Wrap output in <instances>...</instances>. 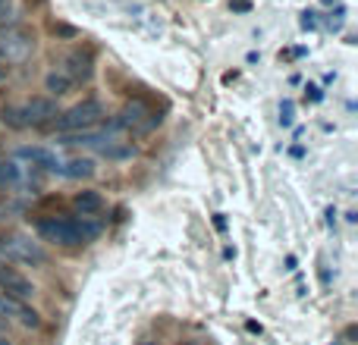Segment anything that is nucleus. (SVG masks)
I'll return each mask as SVG.
<instances>
[{
  "instance_id": "obj_5",
  "label": "nucleus",
  "mask_w": 358,
  "mask_h": 345,
  "mask_svg": "<svg viewBox=\"0 0 358 345\" xmlns=\"http://www.w3.org/2000/svg\"><path fill=\"white\" fill-rule=\"evenodd\" d=\"M38 292V286L31 283V277H25L19 267L0 264V295L10 302H31Z\"/></svg>"
},
{
  "instance_id": "obj_13",
  "label": "nucleus",
  "mask_w": 358,
  "mask_h": 345,
  "mask_svg": "<svg viewBox=\"0 0 358 345\" xmlns=\"http://www.w3.org/2000/svg\"><path fill=\"white\" fill-rule=\"evenodd\" d=\"M73 79H69L63 69H50L48 75H44V91H48V98H63V94L73 91Z\"/></svg>"
},
{
  "instance_id": "obj_19",
  "label": "nucleus",
  "mask_w": 358,
  "mask_h": 345,
  "mask_svg": "<svg viewBox=\"0 0 358 345\" xmlns=\"http://www.w3.org/2000/svg\"><path fill=\"white\" fill-rule=\"evenodd\" d=\"M10 6H13V0H0V19L10 16Z\"/></svg>"
},
{
  "instance_id": "obj_2",
  "label": "nucleus",
  "mask_w": 358,
  "mask_h": 345,
  "mask_svg": "<svg viewBox=\"0 0 358 345\" xmlns=\"http://www.w3.org/2000/svg\"><path fill=\"white\" fill-rule=\"evenodd\" d=\"M104 104H101L98 98H85L79 101V104H73L69 110H60L54 117V123L48 126V129H54L57 135H73V132H88L94 129V126L104 119Z\"/></svg>"
},
{
  "instance_id": "obj_15",
  "label": "nucleus",
  "mask_w": 358,
  "mask_h": 345,
  "mask_svg": "<svg viewBox=\"0 0 358 345\" xmlns=\"http://www.w3.org/2000/svg\"><path fill=\"white\" fill-rule=\"evenodd\" d=\"M0 123L6 126V129H16V132H22V129H29V126H25V119H22V110H19V107H0Z\"/></svg>"
},
{
  "instance_id": "obj_23",
  "label": "nucleus",
  "mask_w": 358,
  "mask_h": 345,
  "mask_svg": "<svg viewBox=\"0 0 358 345\" xmlns=\"http://www.w3.org/2000/svg\"><path fill=\"white\" fill-rule=\"evenodd\" d=\"M334 345H336V342H334Z\"/></svg>"
},
{
  "instance_id": "obj_3",
  "label": "nucleus",
  "mask_w": 358,
  "mask_h": 345,
  "mask_svg": "<svg viewBox=\"0 0 358 345\" xmlns=\"http://www.w3.org/2000/svg\"><path fill=\"white\" fill-rule=\"evenodd\" d=\"M0 258L6 264H25V267H44L50 260L48 248L38 239L22 233H3L0 235Z\"/></svg>"
},
{
  "instance_id": "obj_9",
  "label": "nucleus",
  "mask_w": 358,
  "mask_h": 345,
  "mask_svg": "<svg viewBox=\"0 0 358 345\" xmlns=\"http://www.w3.org/2000/svg\"><path fill=\"white\" fill-rule=\"evenodd\" d=\"M63 73L73 79V85H82V82H92V75H94V57H92V50H69L66 57H63Z\"/></svg>"
},
{
  "instance_id": "obj_1",
  "label": "nucleus",
  "mask_w": 358,
  "mask_h": 345,
  "mask_svg": "<svg viewBox=\"0 0 358 345\" xmlns=\"http://www.w3.org/2000/svg\"><path fill=\"white\" fill-rule=\"evenodd\" d=\"M35 226L38 242H48V245L66 248V251H76V248H85L88 242H94L101 235V223H94L92 216H73V214H38L31 220Z\"/></svg>"
},
{
  "instance_id": "obj_17",
  "label": "nucleus",
  "mask_w": 358,
  "mask_h": 345,
  "mask_svg": "<svg viewBox=\"0 0 358 345\" xmlns=\"http://www.w3.org/2000/svg\"><path fill=\"white\" fill-rule=\"evenodd\" d=\"M16 308H19V302H10V298L0 295V321H6V317H16Z\"/></svg>"
},
{
  "instance_id": "obj_4",
  "label": "nucleus",
  "mask_w": 358,
  "mask_h": 345,
  "mask_svg": "<svg viewBox=\"0 0 358 345\" xmlns=\"http://www.w3.org/2000/svg\"><path fill=\"white\" fill-rule=\"evenodd\" d=\"M155 126H161V113L148 110V104H142V101H132V104H126L123 110L117 113V117L107 123V135L117 129H132V132H151Z\"/></svg>"
},
{
  "instance_id": "obj_11",
  "label": "nucleus",
  "mask_w": 358,
  "mask_h": 345,
  "mask_svg": "<svg viewBox=\"0 0 358 345\" xmlns=\"http://www.w3.org/2000/svg\"><path fill=\"white\" fill-rule=\"evenodd\" d=\"M73 207L79 210V216H92V220H94V216L107 207V201H104V195H101V191L82 189V191H76V195H73Z\"/></svg>"
},
{
  "instance_id": "obj_22",
  "label": "nucleus",
  "mask_w": 358,
  "mask_h": 345,
  "mask_svg": "<svg viewBox=\"0 0 358 345\" xmlns=\"http://www.w3.org/2000/svg\"><path fill=\"white\" fill-rule=\"evenodd\" d=\"M0 345H16V342H13V339H6V336L0 333Z\"/></svg>"
},
{
  "instance_id": "obj_24",
  "label": "nucleus",
  "mask_w": 358,
  "mask_h": 345,
  "mask_svg": "<svg viewBox=\"0 0 358 345\" xmlns=\"http://www.w3.org/2000/svg\"><path fill=\"white\" fill-rule=\"evenodd\" d=\"M148 345H151V342H148Z\"/></svg>"
},
{
  "instance_id": "obj_20",
  "label": "nucleus",
  "mask_w": 358,
  "mask_h": 345,
  "mask_svg": "<svg viewBox=\"0 0 358 345\" xmlns=\"http://www.w3.org/2000/svg\"><path fill=\"white\" fill-rule=\"evenodd\" d=\"M214 226H217V229H223V226H227V220H223V214H217V216H214Z\"/></svg>"
},
{
  "instance_id": "obj_8",
  "label": "nucleus",
  "mask_w": 358,
  "mask_h": 345,
  "mask_svg": "<svg viewBox=\"0 0 358 345\" xmlns=\"http://www.w3.org/2000/svg\"><path fill=\"white\" fill-rule=\"evenodd\" d=\"M16 157H19V161H25L31 170H38V172L60 176V157H57L50 148H44V145H19Z\"/></svg>"
},
{
  "instance_id": "obj_18",
  "label": "nucleus",
  "mask_w": 358,
  "mask_h": 345,
  "mask_svg": "<svg viewBox=\"0 0 358 345\" xmlns=\"http://www.w3.org/2000/svg\"><path fill=\"white\" fill-rule=\"evenodd\" d=\"M54 35H63V38H76L79 31L73 29V25H54Z\"/></svg>"
},
{
  "instance_id": "obj_16",
  "label": "nucleus",
  "mask_w": 358,
  "mask_h": 345,
  "mask_svg": "<svg viewBox=\"0 0 358 345\" xmlns=\"http://www.w3.org/2000/svg\"><path fill=\"white\" fill-rule=\"evenodd\" d=\"M292 119H296V104H292V101H283V104H280V123L292 126Z\"/></svg>"
},
{
  "instance_id": "obj_12",
  "label": "nucleus",
  "mask_w": 358,
  "mask_h": 345,
  "mask_svg": "<svg viewBox=\"0 0 358 345\" xmlns=\"http://www.w3.org/2000/svg\"><path fill=\"white\" fill-rule=\"evenodd\" d=\"M98 167H94L92 157H69V161H60V176L63 179H92Z\"/></svg>"
},
{
  "instance_id": "obj_10",
  "label": "nucleus",
  "mask_w": 358,
  "mask_h": 345,
  "mask_svg": "<svg viewBox=\"0 0 358 345\" xmlns=\"http://www.w3.org/2000/svg\"><path fill=\"white\" fill-rule=\"evenodd\" d=\"M98 154L104 157V161H113V163H120V161H132V157L138 154V148L132 142H123V138H113V135H107L104 142L98 145Z\"/></svg>"
},
{
  "instance_id": "obj_21",
  "label": "nucleus",
  "mask_w": 358,
  "mask_h": 345,
  "mask_svg": "<svg viewBox=\"0 0 358 345\" xmlns=\"http://www.w3.org/2000/svg\"><path fill=\"white\" fill-rule=\"evenodd\" d=\"M10 75V63H0V79H6Z\"/></svg>"
},
{
  "instance_id": "obj_6",
  "label": "nucleus",
  "mask_w": 358,
  "mask_h": 345,
  "mask_svg": "<svg viewBox=\"0 0 358 345\" xmlns=\"http://www.w3.org/2000/svg\"><path fill=\"white\" fill-rule=\"evenodd\" d=\"M35 50V35L22 25H10L0 38V63H13V60H25Z\"/></svg>"
},
{
  "instance_id": "obj_7",
  "label": "nucleus",
  "mask_w": 358,
  "mask_h": 345,
  "mask_svg": "<svg viewBox=\"0 0 358 345\" xmlns=\"http://www.w3.org/2000/svg\"><path fill=\"white\" fill-rule=\"evenodd\" d=\"M22 119L25 126H31V129H48L50 123H54V117L60 113V107H57V98H48V94H35V98H29L22 107Z\"/></svg>"
},
{
  "instance_id": "obj_14",
  "label": "nucleus",
  "mask_w": 358,
  "mask_h": 345,
  "mask_svg": "<svg viewBox=\"0 0 358 345\" xmlns=\"http://www.w3.org/2000/svg\"><path fill=\"white\" fill-rule=\"evenodd\" d=\"M22 182V167L16 161H0V191H10Z\"/></svg>"
}]
</instances>
